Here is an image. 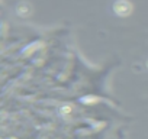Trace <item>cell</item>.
Returning <instances> with one entry per match:
<instances>
[]
</instances>
